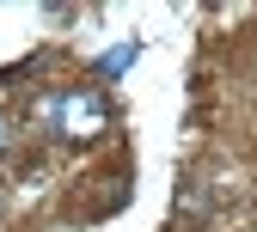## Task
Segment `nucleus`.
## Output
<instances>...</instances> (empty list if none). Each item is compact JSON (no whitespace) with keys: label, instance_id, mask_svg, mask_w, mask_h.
Returning a JSON list of instances; mask_svg holds the SVG:
<instances>
[{"label":"nucleus","instance_id":"1","mask_svg":"<svg viewBox=\"0 0 257 232\" xmlns=\"http://www.w3.org/2000/svg\"><path fill=\"white\" fill-rule=\"evenodd\" d=\"M49 128L61 141H98L110 128V98L98 86H68L49 98Z\"/></svg>","mask_w":257,"mask_h":232},{"label":"nucleus","instance_id":"2","mask_svg":"<svg viewBox=\"0 0 257 232\" xmlns=\"http://www.w3.org/2000/svg\"><path fill=\"white\" fill-rule=\"evenodd\" d=\"M128 61H135V43H122V49H110V55L98 61V68H104V74H122V68H128Z\"/></svg>","mask_w":257,"mask_h":232},{"label":"nucleus","instance_id":"3","mask_svg":"<svg viewBox=\"0 0 257 232\" xmlns=\"http://www.w3.org/2000/svg\"><path fill=\"white\" fill-rule=\"evenodd\" d=\"M7 141H13V135H7V122H0V153H7Z\"/></svg>","mask_w":257,"mask_h":232},{"label":"nucleus","instance_id":"4","mask_svg":"<svg viewBox=\"0 0 257 232\" xmlns=\"http://www.w3.org/2000/svg\"><path fill=\"white\" fill-rule=\"evenodd\" d=\"M251 232H257V226H251Z\"/></svg>","mask_w":257,"mask_h":232}]
</instances>
